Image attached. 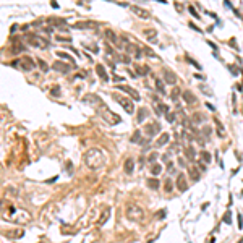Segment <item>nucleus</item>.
I'll list each match as a JSON object with an SVG mask.
<instances>
[{
  "label": "nucleus",
  "mask_w": 243,
  "mask_h": 243,
  "mask_svg": "<svg viewBox=\"0 0 243 243\" xmlns=\"http://www.w3.org/2000/svg\"><path fill=\"white\" fill-rule=\"evenodd\" d=\"M206 105H207V109H211V110H215V107H214L212 104H206Z\"/></svg>",
  "instance_id": "nucleus-48"
},
{
  "label": "nucleus",
  "mask_w": 243,
  "mask_h": 243,
  "mask_svg": "<svg viewBox=\"0 0 243 243\" xmlns=\"http://www.w3.org/2000/svg\"><path fill=\"white\" fill-rule=\"evenodd\" d=\"M177 188L180 191H186L188 185H186V178H185V173H180L178 178H177Z\"/></svg>",
  "instance_id": "nucleus-14"
},
{
  "label": "nucleus",
  "mask_w": 243,
  "mask_h": 243,
  "mask_svg": "<svg viewBox=\"0 0 243 243\" xmlns=\"http://www.w3.org/2000/svg\"><path fill=\"white\" fill-rule=\"evenodd\" d=\"M214 123H215V126H217V135L219 136H224L225 135V130H224V126H222V123L217 120V118H214Z\"/></svg>",
  "instance_id": "nucleus-24"
},
{
  "label": "nucleus",
  "mask_w": 243,
  "mask_h": 243,
  "mask_svg": "<svg viewBox=\"0 0 243 243\" xmlns=\"http://www.w3.org/2000/svg\"><path fill=\"white\" fill-rule=\"evenodd\" d=\"M167 141H169V133H162V136H159V139H157L156 146L157 148H162V146L167 144Z\"/></svg>",
  "instance_id": "nucleus-19"
},
{
  "label": "nucleus",
  "mask_w": 243,
  "mask_h": 243,
  "mask_svg": "<svg viewBox=\"0 0 243 243\" xmlns=\"http://www.w3.org/2000/svg\"><path fill=\"white\" fill-rule=\"evenodd\" d=\"M52 67H54V70L60 71V73H68V71H71V68H76V67H73V65H67V63H63V62H59V60H57Z\"/></svg>",
  "instance_id": "nucleus-8"
},
{
  "label": "nucleus",
  "mask_w": 243,
  "mask_h": 243,
  "mask_svg": "<svg viewBox=\"0 0 243 243\" xmlns=\"http://www.w3.org/2000/svg\"><path fill=\"white\" fill-rule=\"evenodd\" d=\"M99 114H101V117L104 118L107 123H110V125H117V123L122 122V118L118 117L117 114H114V112H110L105 105H101L99 107Z\"/></svg>",
  "instance_id": "nucleus-2"
},
{
  "label": "nucleus",
  "mask_w": 243,
  "mask_h": 243,
  "mask_svg": "<svg viewBox=\"0 0 243 243\" xmlns=\"http://www.w3.org/2000/svg\"><path fill=\"white\" fill-rule=\"evenodd\" d=\"M144 36L146 37H151V39H149L151 42H157V41H156V31H154V29H146L144 31Z\"/></svg>",
  "instance_id": "nucleus-25"
},
{
  "label": "nucleus",
  "mask_w": 243,
  "mask_h": 243,
  "mask_svg": "<svg viewBox=\"0 0 243 243\" xmlns=\"http://www.w3.org/2000/svg\"><path fill=\"white\" fill-rule=\"evenodd\" d=\"M109 217H110V209H109V207H105V209L101 212V215H99V219H97V225H99V227H102V225L107 222Z\"/></svg>",
  "instance_id": "nucleus-13"
},
{
  "label": "nucleus",
  "mask_w": 243,
  "mask_h": 243,
  "mask_svg": "<svg viewBox=\"0 0 243 243\" xmlns=\"http://www.w3.org/2000/svg\"><path fill=\"white\" fill-rule=\"evenodd\" d=\"M131 10L136 13V15L139 16V18H143V20H146V18H149V12H146V10H143V8H139V7H131Z\"/></svg>",
  "instance_id": "nucleus-16"
},
{
  "label": "nucleus",
  "mask_w": 243,
  "mask_h": 243,
  "mask_svg": "<svg viewBox=\"0 0 243 243\" xmlns=\"http://www.w3.org/2000/svg\"><path fill=\"white\" fill-rule=\"evenodd\" d=\"M123 169H125L126 173H131L133 169H135V160H133L131 157H128V159L125 160V165H123Z\"/></svg>",
  "instance_id": "nucleus-18"
},
{
  "label": "nucleus",
  "mask_w": 243,
  "mask_h": 243,
  "mask_svg": "<svg viewBox=\"0 0 243 243\" xmlns=\"http://www.w3.org/2000/svg\"><path fill=\"white\" fill-rule=\"evenodd\" d=\"M228 68H230V71H232V73H233V75H237V70H235V68L232 67V65H230V67H228Z\"/></svg>",
  "instance_id": "nucleus-47"
},
{
  "label": "nucleus",
  "mask_w": 243,
  "mask_h": 243,
  "mask_svg": "<svg viewBox=\"0 0 243 243\" xmlns=\"http://www.w3.org/2000/svg\"><path fill=\"white\" fill-rule=\"evenodd\" d=\"M26 41H28L29 46L37 47V49H47V47H49V42H47L46 39H42L41 36H36V34H29V36H26Z\"/></svg>",
  "instance_id": "nucleus-3"
},
{
  "label": "nucleus",
  "mask_w": 243,
  "mask_h": 243,
  "mask_svg": "<svg viewBox=\"0 0 243 243\" xmlns=\"http://www.w3.org/2000/svg\"><path fill=\"white\" fill-rule=\"evenodd\" d=\"M188 10H190V13H191V15H193L194 16V18H199V15H198V13H196V10H194V7H188Z\"/></svg>",
  "instance_id": "nucleus-39"
},
{
  "label": "nucleus",
  "mask_w": 243,
  "mask_h": 243,
  "mask_svg": "<svg viewBox=\"0 0 243 243\" xmlns=\"http://www.w3.org/2000/svg\"><path fill=\"white\" fill-rule=\"evenodd\" d=\"M146 114H148V110H146L144 107H143V109H139V114H138V118H136V120H138L139 123H141V122H144V118H146Z\"/></svg>",
  "instance_id": "nucleus-28"
},
{
  "label": "nucleus",
  "mask_w": 243,
  "mask_h": 243,
  "mask_svg": "<svg viewBox=\"0 0 243 243\" xmlns=\"http://www.w3.org/2000/svg\"><path fill=\"white\" fill-rule=\"evenodd\" d=\"M144 52H146V55H148V57H156L152 54V50H149V49H144Z\"/></svg>",
  "instance_id": "nucleus-45"
},
{
  "label": "nucleus",
  "mask_w": 243,
  "mask_h": 243,
  "mask_svg": "<svg viewBox=\"0 0 243 243\" xmlns=\"http://www.w3.org/2000/svg\"><path fill=\"white\" fill-rule=\"evenodd\" d=\"M167 169H169L167 172H169V173H172V172H173V164H172V162H169V165H167Z\"/></svg>",
  "instance_id": "nucleus-44"
},
{
  "label": "nucleus",
  "mask_w": 243,
  "mask_h": 243,
  "mask_svg": "<svg viewBox=\"0 0 243 243\" xmlns=\"http://www.w3.org/2000/svg\"><path fill=\"white\" fill-rule=\"evenodd\" d=\"M117 89H120L123 92H128L130 96H131L133 99H136V101H139V94L136 92V89H133V88H130V86H125V84H118L117 86Z\"/></svg>",
  "instance_id": "nucleus-11"
},
{
  "label": "nucleus",
  "mask_w": 243,
  "mask_h": 243,
  "mask_svg": "<svg viewBox=\"0 0 243 243\" xmlns=\"http://www.w3.org/2000/svg\"><path fill=\"white\" fill-rule=\"evenodd\" d=\"M114 99H115V101H117L118 104L122 105L123 109H125L126 112H128V114H133V112H135V107H133V102L130 101V99H126L125 96H120V94H117V92H115V94H114Z\"/></svg>",
  "instance_id": "nucleus-5"
},
{
  "label": "nucleus",
  "mask_w": 243,
  "mask_h": 243,
  "mask_svg": "<svg viewBox=\"0 0 243 243\" xmlns=\"http://www.w3.org/2000/svg\"><path fill=\"white\" fill-rule=\"evenodd\" d=\"M148 186L151 188V190H157V188H159V180L149 178V180H148Z\"/></svg>",
  "instance_id": "nucleus-26"
},
{
  "label": "nucleus",
  "mask_w": 243,
  "mask_h": 243,
  "mask_svg": "<svg viewBox=\"0 0 243 243\" xmlns=\"http://www.w3.org/2000/svg\"><path fill=\"white\" fill-rule=\"evenodd\" d=\"M36 62H37V65L41 67V70H42V71H47V70H49V67H47V63H46V62H44L42 59H37Z\"/></svg>",
  "instance_id": "nucleus-32"
},
{
  "label": "nucleus",
  "mask_w": 243,
  "mask_h": 243,
  "mask_svg": "<svg viewBox=\"0 0 243 243\" xmlns=\"http://www.w3.org/2000/svg\"><path fill=\"white\" fill-rule=\"evenodd\" d=\"M164 76H165V81L169 84H175V81H177L175 73H172L170 70H165V71H164Z\"/></svg>",
  "instance_id": "nucleus-17"
},
{
  "label": "nucleus",
  "mask_w": 243,
  "mask_h": 243,
  "mask_svg": "<svg viewBox=\"0 0 243 243\" xmlns=\"http://www.w3.org/2000/svg\"><path fill=\"white\" fill-rule=\"evenodd\" d=\"M241 227H243V217L238 214V228H241Z\"/></svg>",
  "instance_id": "nucleus-43"
},
{
  "label": "nucleus",
  "mask_w": 243,
  "mask_h": 243,
  "mask_svg": "<svg viewBox=\"0 0 243 243\" xmlns=\"http://www.w3.org/2000/svg\"><path fill=\"white\" fill-rule=\"evenodd\" d=\"M18 63L20 67L23 68V70H26V71H29V70H33V68H36V63H34V60L31 59V57H21L18 62H15V65Z\"/></svg>",
  "instance_id": "nucleus-6"
},
{
  "label": "nucleus",
  "mask_w": 243,
  "mask_h": 243,
  "mask_svg": "<svg viewBox=\"0 0 243 243\" xmlns=\"http://www.w3.org/2000/svg\"><path fill=\"white\" fill-rule=\"evenodd\" d=\"M57 55L60 57V59H65V60H70L71 62V65H73V67H76V65H75V60L71 59V55H68V54H65V52H57Z\"/></svg>",
  "instance_id": "nucleus-27"
},
{
  "label": "nucleus",
  "mask_w": 243,
  "mask_h": 243,
  "mask_svg": "<svg viewBox=\"0 0 243 243\" xmlns=\"http://www.w3.org/2000/svg\"><path fill=\"white\" fill-rule=\"evenodd\" d=\"M160 170H162V165H159V164H154V165L151 167V173H152V175H159Z\"/></svg>",
  "instance_id": "nucleus-29"
},
{
  "label": "nucleus",
  "mask_w": 243,
  "mask_h": 243,
  "mask_svg": "<svg viewBox=\"0 0 243 243\" xmlns=\"http://www.w3.org/2000/svg\"><path fill=\"white\" fill-rule=\"evenodd\" d=\"M84 162H86V165L89 167V169H92V170L101 169V167L104 165V162H105L104 152H102L101 149L92 148V149H89V151L84 154Z\"/></svg>",
  "instance_id": "nucleus-1"
},
{
  "label": "nucleus",
  "mask_w": 243,
  "mask_h": 243,
  "mask_svg": "<svg viewBox=\"0 0 243 243\" xmlns=\"http://www.w3.org/2000/svg\"><path fill=\"white\" fill-rule=\"evenodd\" d=\"M143 215H144V212H143V209L139 206H128V209H126V217H128L131 222L141 220Z\"/></svg>",
  "instance_id": "nucleus-4"
},
{
  "label": "nucleus",
  "mask_w": 243,
  "mask_h": 243,
  "mask_svg": "<svg viewBox=\"0 0 243 243\" xmlns=\"http://www.w3.org/2000/svg\"><path fill=\"white\" fill-rule=\"evenodd\" d=\"M183 99L188 102V104H194V102H196V96L191 94L190 91H185V92H183Z\"/></svg>",
  "instance_id": "nucleus-20"
},
{
  "label": "nucleus",
  "mask_w": 243,
  "mask_h": 243,
  "mask_svg": "<svg viewBox=\"0 0 243 243\" xmlns=\"http://www.w3.org/2000/svg\"><path fill=\"white\" fill-rule=\"evenodd\" d=\"M47 23H57V25H65V20H57V18H49L47 20Z\"/></svg>",
  "instance_id": "nucleus-34"
},
{
  "label": "nucleus",
  "mask_w": 243,
  "mask_h": 243,
  "mask_svg": "<svg viewBox=\"0 0 243 243\" xmlns=\"http://www.w3.org/2000/svg\"><path fill=\"white\" fill-rule=\"evenodd\" d=\"M224 222H225V224H230V222H232V215H230V211H227V212H225V215H224Z\"/></svg>",
  "instance_id": "nucleus-37"
},
{
  "label": "nucleus",
  "mask_w": 243,
  "mask_h": 243,
  "mask_svg": "<svg viewBox=\"0 0 243 243\" xmlns=\"http://www.w3.org/2000/svg\"><path fill=\"white\" fill-rule=\"evenodd\" d=\"M148 71H149V67H146V65H138V67H136V73L141 75V76H144Z\"/></svg>",
  "instance_id": "nucleus-23"
},
{
  "label": "nucleus",
  "mask_w": 243,
  "mask_h": 243,
  "mask_svg": "<svg viewBox=\"0 0 243 243\" xmlns=\"http://www.w3.org/2000/svg\"><path fill=\"white\" fill-rule=\"evenodd\" d=\"M188 62H190L191 65H194V68H198V70H201V65L198 63L196 60H193V59H191V57H188Z\"/></svg>",
  "instance_id": "nucleus-38"
},
{
  "label": "nucleus",
  "mask_w": 243,
  "mask_h": 243,
  "mask_svg": "<svg viewBox=\"0 0 243 243\" xmlns=\"http://www.w3.org/2000/svg\"><path fill=\"white\" fill-rule=\"evenodd\" d=\"M123 49H125L126 54H131V55H135L136 59H139L141 57V49L139 47H136L135 44H130V42H123Z\"/></svg>",
  "instance_id": "nucleus-7"
},
{
  "label": "nucleus",
  "mask_w": 243,
  "mask_h": 243,
  "mask_svg": "<svg viewBox=\"0 0 243 243\" xmlns=\"http://www.w3.org/2000/svg\"><path fill=\"white\" fill-rule=\"evenodd\" d=\"M139 138H141V133H139L138 130H136V133H135V135L131 136V143H136V141H139Z\"/></svg>",
  "instance_id": "nucleus-36"
},
{
  "label": "nucleus",
  "mask_w": 243,
  "mask_h": 243,
  "mask_svg": "<svg viewBox=\"0 0 243 243\" xmlns=\"http://www.w3.org/2000/svg\"><path fill=\"white\" fill-rule=\"evenodd\" d=\"M50 91H52V94H54V96H60V88L54 86V88H52V89H50Z\"/></svg>",
  "instance_id": "nucleus-41"
},
{
  "label": "nucleus",
  "mask_w": 243,
  "mask_h": 243,
  "mask_svg": "<svg viewBox=\"0 0 243 243\" xmlns=\"http://www.w3.org/2000/svg\"><path fill=\"white\" fill-rule=\"evenodd\" d=\"M105 36H107V37H109V39H110V41H112V44H115V46H117V47H118V49H123V44L120 42V39H118V37H117V36H115V33H114V31H110V29H107V31H105Z\"/></svg>",
  "instance_id": "nucleus-12"
},
{
  "label": "nucleus",
  "mask_w": 243,
  "mask_h": 243,
  "mask_svg": "<svg viewBox=\"0 0 243 243\" xmlns=\"http://www.w3.org/2000/svg\"><path fill=\"white\" fill-rule=\"evenodd\" d=\"M165 117H167V122H169V123H173V122H175V115H173V114H167Z\"/></svg>",
  "instance_id": "nucleus-40"
},
{
  "label": "nucleus",
  "mask_w": 243,
  "mask_h": 243,
  "mask_svg": "<svg viewBox=\"0 0 243 243\" xmlns=\"http://www.w3.org/2000/svg\"><path fill=\"white\" fill-rule=\"evenodd\" d=\"M178 96H180V89H178V88H173V89H172V99H173V101H177V99H178Z\"/></svg>",
  "instance_id": "nucleus-35"
},
{
  "label": "nucleus",
  "mask_w": 243,
  "mask_h": 243,
  "mask_svg": "<svg viewBox=\"0 0 243 243\" xmlns=\"http://www.w3.org/2000/svg\"><path fill=\"white\" fill-rule=\"evenodd\" d=\"M201 159H203L204 164H209L211 162V154L206 152V151H203V152H201Z\"/></svg>",
  "instance_id": "nucleus-31"
},
{
  "label": "nucleus",
  "mask_w": 243,
  "mask_h": 243,
  "mask_svg": "<svg viewBox=\"0 0 243 243\" xmlns=\"http://www.w3.org/2000/svg\"><path fill=\"white\" fill-rule=\"evenodd\" d=\"M185 154H186V157H188L190 160H194V159H196V152H194L193 146H188V148L185 149Z\"/></svg>",
  "instance_id": "nucleus-22"
},
{
  "label": "nucleus",
  "mask_w": 243,
  "mask_h": 243,
  "mask_svg": "<svg viewBox=\"0 0 243 243\" xmlns=\"http://www.w3.org/2000/svg\"><path fill=\"white\" fill-rule=\"evenodd\" d=\"M157 157H159V156H157V154H156V152H152V154H151V156H149V157H148V160H149V162H154V160H156V159H157Z\"/></svg>",
  "instance_id": "nucleus-42"
},
{
  "label": "nucleus",
  "mask_w": 243,
  "mask_h": 243,
  "mask_svg": "<svg viewBox=\"0 0 243 243\" xmlns=\"http://www.w3.org/2000/svg\"><path fill=\"white\" fill-rule=\"evenodd\" d=\"M199 172H201V170H196L194 167L188 169V173H190V177H191V180H193V182H198V180H199Z\"/></svg>",
  "instance_id": "nucleus-21"
},
{
  "label": "nucleus",
  "mask_w": 243,
  "mask_h": 243,
  "mask_svg": "<svg viewBox=\"0 0 243 243\" xmlns=\"http://www.w3.org/2000/svg\"><path fill=\"white\" fill-rule=\"evenodd\" d=\"M164 190L167 191V193H170V191L173 190V183H172V180H167L165 185H164Z\"/></svg>",
  "instance_id": "nucleus-33"
},
{
  "label": "nucleus",
  "mask_w": 243,
  "mask_h": 243,
  "mask_svg": "<svg viewBox=\"0 0 243 243\" xmlns=\"http://www.w3.org/2000/svg\"><path fill=\"white\" fill-rule=\"evenodd\" d=\"M83 102L94 104V105H97V107L104 105V104H102V101H101V97H99V96H96V94H88V96H84V97H83Z\"/></svg>",
  "instance_id": "nucleus-10"
},
{
  "label": "nucleus",
  "mask_w": 243,
  "mask_h": 243,
  "mask_svg": "<svg viewBox=\"0 0 243 243\" xmlns=\"http://www.w3.org/2000/svg\"><path fill=\"white\" fill-rule=\"evenodd\" d=\"M156 88H157V91H159L160 94H165V88H164V83L160 80H156Z\"/></svg>",
  "instance_id": "nucleus-30"
},
{
  "label": "nucleus",
  "mask_w": 243,
  "mask_h": 243,
  "mask_svg": "<svg viewBox=\"0 0 243 243\" xmlns=\"http://www.w3.org/2000/svg\"><path fill=\"white\" fill-rule=\"evenodd\" d=\"M96 73L101 76L102 81H109V75H107V71H105V68L102 67V65H97V67H96Z\"/></svg>",
  "instance_id": "nucleus-15"
},
{
  "label": "nucleus",
  "mask_w": 243,
  "mask_h": 243,
  "mask_svg": "<svg viewBox=\"0 0 243 243\" xmlns=\"http://www.w3.org/2000/svg\"><path fill=\"white\" fill-rule=\"evenodd\" d=\"M50 7H52V8H59V3H57V2H52V3H50Z\"/></svg>",
  "instance_id": "nucleus-46"
},
{
  "label": "nucleus",
  "mask_w": 243,
  "mask_h": 243,
  "mask_svg": "<svg viewBox=\"0 0 243 243\" xmlns=\"http://www.w3.org/2000/svg\"><path fill=\"white\" fill-rule=\"evenodd\" d=\"M160 131V126H159V123H148L146 125V128H144V133L151 138V136L154 135H157V133Z\"/></svg>",
  "instance_id": "nucleus-9"
}]
</instances>
